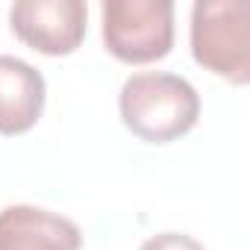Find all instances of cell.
<instances>
[{"instance_id": "3957f363", "label": "cell", "mask_w": 250, "mask_h": 250, "mask_svg": "<svg viewBox=\"0 0 250 250\" xmlns=\"http://www.w3.org/2000/svg\"><path fill=\"white\" fill-rule=\"evenodd\" d=\"M100 21L106 50L127 65L165 59L174 47L171 0H103Z\"/></svg>"}, {"instance_id": "8992f818", "label": "cell", "mask_w": 250, "mask_h": 250, "mask_svg": "<svg viewBox=\"0 0 250 250\" xmlns=\"http://www.w3.org/2000/svg\"><path fill=\"white\" fill-rule=\"evenodd\" d=\"M44 109V77L18 56H0V136L36 127Z\"/></svg>"}, {"instance_id": "6da1fadb", "label": "cell", "mask_w": 250, "mask_h": 250, "mask_svg": "<svg viewBox=\"0 0 250 250\" xmlns=\"http://www.w3.org/2000/svg\"><path fill=\"white\" fill-rule=\"evenodd\" d=\"M127 130L150 145H168L191 133L200 118V97L194 85L168 71L133 74L118 97Z\"/></svg>"}, {"instance_id": "277c9868", "label": "cell", "mask_w": 250, "mask_h": 250, "mask_svg": "<svg viewBox=\"0 0 250 250\" xmlns=\"http://www.w3.org/2000/svg\"><path fill=\"white\" fill-rule=\"evenodd\" d=\"M12 33L39 53L65 56L85 39L88 6L83 0H21L9 9Z\"/></svg>"}, {"instance_id": "52a82bcc", "label": "cell", "mask_w": 250, "mask_h": 250, "mask_svg": "<svg viewBox=\"0 0 250 250\" xmlns=\"http://www.w3.org/2000/svg\"><path fill=\"white\" fill-rule=\"evenodd\" d=\"M139 250H203V244L186 232H159L147 238Z\"/></svg>"}, {"instance_id": "5b68a950", "label": "cell", "mask_w": 250, "mask_h": 250, "mask_svg": "<svg viewBox=\"0 0 250 250\" xmlns=\"http://www.w3.org/2000/svg\"><path fill=\"white\" fill-rule=\"evenodd\" d=\"M83 232L71 218L39 206L0 209V250H80Z\"/></svg>"}, {"instance_id": "7a4b0ae2", "label": "cell", "mask_w": 250, "mask_h": 250, "mask_svg": "<svg viewBox=\"0 0 250 250\" xmlns=\"http://www.w3.org/2000/svg\"><path fill=\"white\" fill-rule=\"evenodd\" d=\"M191 53L197 65L235 85L250 80V27L244 0H197L191 9Z\"/></svg>"}]
</instances>
